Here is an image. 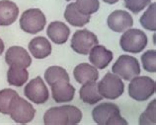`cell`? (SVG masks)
<instances>
[{"label":"cell","instance_id":"cell-27","mask_svg":"<svg viewBox=\"0 0 156 125\" xmlns=\"http://www.w3.org/2000/svg\"><path fill=\"white\" fill-rule=\"evenodd\" d=\"M156 123V100H153L148 106L145 111L141 113L139 117V124H155Z\"/></svg>","mask_w":156,"mask_h":125},{"label":"cell","instance_id":"cell-1","mask_svg":"<svg viewBox=\"0 0 156 125\" xmlns=\"http://www.w3.org/2000/svg\"><path fill=\"white\" fill-rule=\"evenodd\" d=\"M82 119V112L74 106H62L51 107L44 115L46 125H74Z\"/></svg>","mask_w":156,"mask_h":125},{"label":"cell","instance_id":"cell-8","mask_svg":"<svg viewBox=\"0 0 156 125\" xmlns=\"http://www.w3.org/2000/svg\"><path fill=\"white\" fill-rule=\"evenodd\" d=\"M9 115L15 122L25 124L34 119L36 110L30 103L18 95L13 99L10 104Z\"/></svg>","mask_w":156,"mask_h":125},{"label":"cell","instance_id":"cell-7","mask_svg":"<svg viewBox=\"0 0 156 125\" xmlns=\"http://www.w3.org/2000/svg\"><path fill=\"white\" fill-rule=\"evenodd\" d=\"M112 72L126 81H130L133 78L140 74V66L135 57L124 54L121 55L114 63Z\"/></svg>","mask_w":156,"mask_h":125},{"label":"cell","instance_id":"cell-31","mask_svg":"<svg viewBox=\"0 0 156 125\" xmlns=\"http://www.w3.org/2000/svg\"><path fill=\"white\" fill-rule=\"evenodd\" d=\"M65 1H71V0H65Z\"/></svg>","mask_w":156,"mask_h":125},{"label":"cell","instance_id":"cell-10","mask_svg":"<svg viewBox=\"0 0 156 125\" xmlns=\"http://www.w3.org/2000/svg\"><path fill=\"white\" fill-rule=\"evenodd\" d=\"M24 95L28 100H30L36 104L46 103L50 98L48 89L40 76L31 80L26 85L24 89Z\"/></svg>","mask_w":156,"mask_h":125},{"label":"cell","instance_id":"cell-13","mask_svg":"<svg viewBox=\"0 0 156 125\" xmlns=\"http://www.w3.org/2000/svg\"><path fill=\"white\" fill-rule=\"evenodd\" d=\"M113 52L107 49L104 46H93L89 52V61L92 63L94 67L97 69H104L113 60Z\"/></svg>","mask_w":156,"mask_h":125},{"label":"cell","instance_id":"cell-28","mask_svg":"<svg viewBox=\"0 0 156 125\" xmlns=\"http://www.w3.org/2000/svg\"><path fill=\"white\" fill-rule=\"evenodd\" d=\"M125 6L134 14L139 13L151 3V0H124Z\"/></svg>","mask_w":156,"mask_h":125},{"label":"cell","instance_id":"cell-25","mask_svg":"<svg viewBox=\"0 0 156 125\" xmlns=\"http://www.w3.org/2000/svg\"><path fill=\"white\" fill-rule=\"evenodd\" d=\"M75 5L82 14L92 15L99 10V0H76Z\"/></svg>","mask_w":156,"mask_h":125},{"label":"cell","instance_id":"cell-3","mask_svg":"<svg viewBox=\"0 0 156 125\" xmlns=\"http://www.w3.org/2000/svg\"><path fill=\"white\" fill-rule=\"evenodd\" d=\"M155 93V81L148 76L134 77L129 85V95L136 102H145Z\"/></svg>","mask_w":156,"mask_h":125},{"label":"cell","instance_id":"cell-22","mask_svg":"<svg viewBox=\"0 0 156 125\" xmlns=\"http://www.w3.org/2000/svg\"><path fill=\"white\" fill-rule=\"evenodd\" d=\"M44 80L48 84V86H52L53 84L59 81L70 82V78L67 71L60 66H51L44 72Z\"/></svg>","mask_w":156,"mask_h":125},{"label":"cell","instance_id":"cell-9","mask_svg":"<svg viewBox=\"0 0 156 125\" xmlns=\"http://www.w3.org/2000/svg\"><path fill=\"white\" fill-rule=\"evenodd\" d=\"M99 43L98 38L95 34L88 30H78L72 35L71 39V48L76 53L87 55L93 46Z\"/></svg>","mask_w":156,"mask_h":125},{"label":"cell","instance_id":"cell-2","mask_svg":"<svg viewBox=\"0 0 156 125\" xmlns=\"http://www.w3.org/2000/svg\"><path fill=\"white\" fill-rule=\"evenodd\" d=\"M92 117L99 125H128V121L122 117L119 106L112 103L98 104L93 108Z\"/></svg>","mask_w":156,"mask_h":125},{"label":"cell","instance_id":"cell-30","mask_svg":"<svg viewBox=\"0 0 156 125\" xmlns=\"http://www.w3.org/2000/svg\"><path fill=\"white\" fill-rule=\"evenodd\" d=\"M103 1L108 4H115V3H117L119 0H103Z\"/></svg>","mask_w":156,"mask_h":125},{"label":"cell","instance_id":"cell-20","mask_svg":"<svg viewBox=\"0 0 156 125\" xmlns=\"http://www.w3.org/2000/svg\"><path fill=\"white\" fill-rule=\"evenodd\" d=\"M64 18L67 23H69L73 27H83L89 23L91 15L82 14L77 9L75 3L72 2L66 6V9L64 11Z\"/></svg>","mask_w":156,"mask_h":125},{"label":"cell","instance_id":"cell-14","mask_svg":"<svg viewBox=\"0 0 156 125\" xmlns=\"http://www.w3.org/2000/svg\"><path fill=\"white\" fill-rule=\"evenodd\" d=\"M52 99L56 103H69L74 99L75 88L67 81H59L51 86Z\"/></svg>","mask_w":156,"mask_h":125},{"label":"cell","instance_id":"cell-6","mask_svg":"<svg viewBox=\"0 0 156 125\" xmlns=\"http://www.w3.org/2000/svg\"><path fill=\"white\" fill-rule=\"evenodd\" d=\"M98 91L105 99L116 100L124 94L125 84L118 75L108 72L98 83Z\"/></svg>","mask_w":156,"mask_h":125},{"label":"cell","instance_id":"cell-23","mask_svg":"<svg viewBox=\"0 0 156 125\" xmlns=\"http://www.w3.org/2000/svg\"><path fill=\"white\" fill-rule=\"evenodd\" d=\"M149 7L139 19L140 25L148 31H156V3H150Z\"/></svg>","mask_w":156,"mask_h":125},{"label":"cell","instance_id":"cell-29","mask_svg":"<svg viewBox=\"0 0 156 125\" xmlns=\"http://www.w3.org/2000/svg\"><path fill=\"white\" fill-rule=\"evenodd\" d=\"M4 51V42L1 39H0V55H1L3 53Z\"/></svg>","mask_w":156,"mask_h":125},{"label":"cell","instance_id":"cell-26","mask_svg":"<svg viewBox=\"0 0 156 125\" xmlns=\"http://www.w3.org/2000/svg\"><path fill=\"white\" fill-rule=\"evenodd\" d=\"M141 62L143 69L150 73L156 72V50H147L141 55Z\"/></svg>","mask_w":156,"mask_h":125},{"label":"cell","instance_id":"cell-21","mask_svg":"<svg viewBox=\"0 0 156 125\" xmlns=\"http://www.w3.org/2000/svg\"><path fill=\"white\" fill-rule=\"evenodd\" d=\"M29 79V72L26 68L10 66L7 71V82L11 86L22 87Z\"/></svg>","mask_w":156,"mask_h":125},{"label":"cell","instance_id":"cell-16","mask_svg":"<svg viewBox=\"0 0 156 125\" xmlns=\"http://www.w3.org/2000/svg\"><path fill=\"white\" fill-rule=\"evenodd\" d=\"M19 8L10 0H0V26L12 25L18 18Z\"/></svg>","mask_w":156,"mask_h":125},{"label":"cell","instance_id":"cell-19","mask_svg":"<svg viewBox=\"0 0 156 125\" xmlns=\"http://www.w3.org/2000/svg\"><path fill=\"white\" fill-rule=\"evenodd\" d=\"M79 98L82 102L88 104H96L98 102L103 100V96L99 94L98 91V83L97 81L88 82L82 85L79 90Z\"/></svg>","mask_w":156,"mask_h":125},{"label":"cell","instance_id":"cell-11","mask_svg":"<svg viewBox=\"0 0 156 125\" xmlns=\"http://www.w3.org/2000/svg\"><path fill=\"white\" fill-rule=\"evenodd\" d=\"M107 24L112 31L116 33H122L133 27V19L131 15L125 10H115L109 15Z\"/></svg>","mask_w":156,"mask_h":125},{"label":"cell","instance_id":"cell-15","mask_svg":"<svg viewBox=\"0 0 156 125\" xmlns=\"http://www.w3.org/2000/svg\"><path fill=\"white\" fill-rule=\"evenodd\" d=\"M47 35L51 42L56 44H63L67 42L70 29L60 21L51 22L47 29Z\"/></svg>","mask_w":156,"mask_h":125},{"label":"cell","instance_id":"cell-12","mask_svg":"<svg viewBox=\"0 0 156 125\" xmlns=\"http://www.w3.org/2000/svg\"><path fill=\"white\" fill-rule=\"evenodd\" d=\"M5 61L9 66L27 68L31 66L32 58L28 51L22 46H11L7 49L5 54Z\"/></svg>","mask_w":156,"mask_h":125},{"label":"cell","instance_id":"cell-18","mask_svg":"<svg viewBox=\"0 0 156 125\" xmlns=\"http://www.w3.org/2000/svg\"><path fill=\"white\" fill-rule=\"evenodd\" d=\"M73 76L77 83L83 85L88 82L97 81L99 79V72L93 65L88 63H80L74 68Z\"/></svg>","mask_w":156,"mask_h":125},{"label":"cell","instance_id":"cell-24","mask_svg":"<svg viewBox=\"0 0 156 125\" xmlns=\"http://www.w3.org/2000/svg\"><path fill=\"white\" fill-rule=\"evenodd\" d=\"M17 96L18 93L12 89H3L0 91V113L5 115L9 114L10 104Z\"/></svg>","mask_w":156,"mask_h":125},{"label":"cell","instance_id":"cell-4","mask_svg":"<svg viewBox=\"0 0 156 125\" xmlns=\"http://www.w3.org/2000/svg\"><path fill=\"white\" fill-rule=\"evenodd\" d=\"M120 46L126 52L139 53L147 46V37L138 29H129L121 37Z\"/></svg>","mask_w":156,"mask_h":125},{"label":"cell","instance_id":"cell-5","mask_svg":"<svg viewBox=\"0 0 156 125\" xmlns=\"http://www.w3.org/2000/svg\"><path fill=\"white\" fill-rule=\"evenodd\" d=\"M47 24L46 16L38 8H32L23 12L20 18V27L28 34H38L44 30Z\"/></svg>","mask_w":156,"mask_h":125},{"label":"cell","instance_id":"cell-17","mask_svg":"<svg viewBox=\"0 0 156 125\" xmlns=\"http://www.w3.org/2000/svg\"><path fill=\"white\" fill-rule=\"evenodd\" d=\"M31 54L37 59H44L50 56L52 47L48 39L44 37H37L29 42L28 46Z\"/></svg>","mask_w":156,"mask_h":125}]
</instances>
